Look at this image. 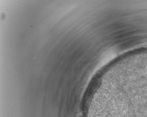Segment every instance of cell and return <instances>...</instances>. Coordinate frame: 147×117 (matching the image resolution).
I'll use <instances>...</instances> for the list:
<instances>
[{
  "label": "cell",
  "instance_id": "6da1fadb",
  "mask_svg": "<svg viewBox=\"0 0 147 117\" xmlns=\"http://www.w3.org/2000/svg\"><path fill=\"white\" fill-rule=\"evenodd\" d=\"M116 117H147V93L123 98Z\"/></svg>",
  "mask_w": 147,
  "mask_h": 117
}]
</instances>
